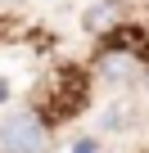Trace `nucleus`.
I'll return each instance as SVG.
<instances>
[{"label": "nucleus", "instance_id": "1", "mask_svg": "<svg viewBox=\"0 0 149 153\" xmlns=\"http://www.w3.org/2000/svg\"><path fill=\"white\" fill-rule=\"evenodd\" d=\"M50 131L36 113H14L0 122V153H45Z\"/></svg>", "mask_w": 149, "mask_h": 153}, {"label": "nucleus", "instance_id": "3", "mask_svg": "<svg viewBox=\"0 0 149 153\" xmlns=\"http://www.w3.org/2000/svg\"><path fill=\"white\" fill-rule=\"evenodd\" d=\"M104 72H109V76H127V72H131V59H127V54H109V59H104Z\"/></svg>", "mask_w": 149, "mask_h": 153}, {"label": "nucleus", "instance_id": "5", "mask_svg": "<svg viewBox=\"0 0 149 153\" xmlns=\"http://www.w3.org/2000/svg\"><path fill=\"white\" fill-rule=\"evenodd\" d=\"M5 99H9V81L0 76V104H5Z\"/></svg>", "mask_w": 149, "mask_h": 153}, {"label": "nucleus", "instance_id": "2", "mask_svg": "<svg viewBox=\"0 0 149 153\" xmlns=\"http://www.w3.org/2000/svg\"><path fill=\"white\" fill-rule=\"evenodd\" d=\"M118 14H122V5H118V0H104V5H91L86 9V32H109L113 23H118Z\"/></svg>", "mask_w": 149, "mask_h": 153}, {"label": "nucleus", "instance_id": "4", "mask_svg": "<svg viewBox=\"0 0 149 153\" xmlns=\"http://www.w3.org/2000/svg\"><path fill=\"white\" fill-rule=\"evenodd\" d=\"M72 153H95V144H91V140H82L77 149H72Z\"/></svg>", "mask_w": 149, "mask_h": 153}]
</instances>
